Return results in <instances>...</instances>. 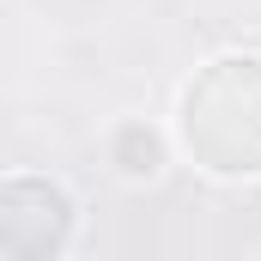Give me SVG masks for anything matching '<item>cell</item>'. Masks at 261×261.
Segmentation results:
<instances>
[{"label":"cell","instance_id":"obj_1","mask_svg":"<svg viewBox=\"0 0 261 261\" xmlns=\"http://www.w3.org/2000/svg\"><path fill=\"white\" fill-rule=\"evenodd\" d=\"M182 152L206 176H261V55H219L176 110Z\"/></svg>","mask_w":261,"mask_h":261},{"label":"cell","instance_id":"obj_2","mask_svg":"<svg viewBox=\"0 0 261 261\" xmlns=\"http://www.w3.org/2000/svg\"><path fill=\"white\" fill-rule=\"evenodd\" d=\"M79 231V206L49 176L0 182V255L6 261H55Z\"/></svg>","mask_w":261,"mask_h":261},{"label":"cell","instance_id":"obj_3","mask_svg":"<svg viewBox=\"0 0 261 261\" xmlns=\"http://www.w3.org/2000/svg\"><path fill=\"white\" fill-rule=\"evenodd\" d=\"M110 164H116L128 182H152V176L164 170V140H158V128H146V122H122L116 140H110Z\"/></svg>","mask_w":261,"mask_h":261}]
</instances>
